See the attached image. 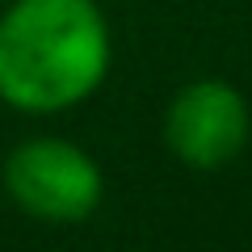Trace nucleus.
Returning a JSON list of instances; mask_svg holds the SVG:
<instances>
[{
    "instance_id": "nucleus-2",
    "label": "nucleus",
    "mask_w": 252,
    "mask_h": 252,
    "mask_svg": "<svg viewBox=\"0 0 252 252\" xmlns=\"http://www.w3.org/2000/svg\"><path fill=\"white\" fill-rule=\"evenodd\" d=\"M0 181L21 215L51 227H72L93 219L105 198L101 164L80 143L59 135H34L17 143L4 156Z\"/></svg>"
},
{
    "instance_id": "nucleus-3",
    "label": "nucleus",
    "mask_w": 252,
    "mask_h": 252,
    "mask_svg": "<svg viewBox=\"0 0 252 252\" xmlns=\"http://www.w3.org/2000/svg\"><path fill=\"white\" fill-rule=\"evenodd\" d=\"M252 139V105L231 80H193L164 109V147L198 172H219L244 156Z\"/></svg>"
},
{
    "instance_id": "nucleus-1",
    "label": "nucleus",
    "mask_w": 252,
    "mask_h": 252,
    "mask_svg": "<svg viewBox=\"0 0 252 252\" xmlns=\"http://www.w3.org/2000/svg\"><path fill=\"white\" fill-rule=\"evenodd\" d=\"M109 67L114 34L97 0H13L0 9V101L9 109H76Z\"/></svg>"
},
{
    "instance_id": "nucleus-4",
    "label": "nucleus",
    "mask_w": 252,
    "mask_h": 252,
    "mask_svg": "<svg viewBox=\"0 0 252 252\" xmlns=\"http://www.w3.org/2000/svg\"><path fill=\"white\" fill-rule=\"evenodd\" d=\"M0 4H4V0H0Z\"/></svg>"
}]
</instances>
